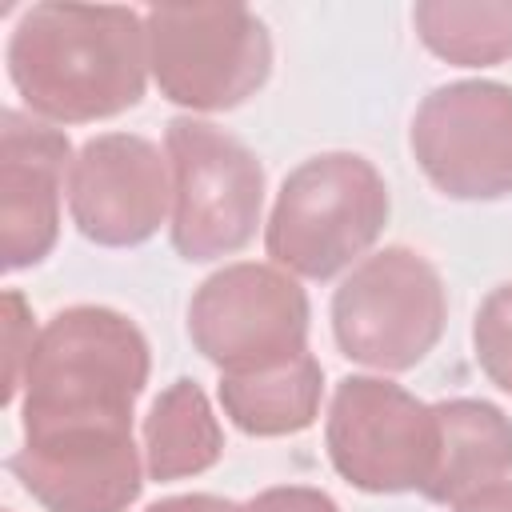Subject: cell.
Segmentation results:
<instances>
[{"mask_svg": "<svg viewBox=\"0 0 512 512\" xmlns=\"http://www.w3.org/2000/svg\"><path fill=\"white\" fill-rule=\"evenodd\" d=\"M188 336L224 376L280 364L308 352V296L280 268L228 264L196 288Z\"/></svg>", "mask_w": 512, "mask_h": 512, "instance_id": "8", "label": "cell"}, {"mask_svg": "<svg viewBox=\"0 0 512 512\" xmlns=\"http://www.w3.org/2000/svg\"><path fill=\"white\" fill-rule=\"evenodd\" d=\"M8 72L44 120H108L144 96V16L112 4H32L12 32Z\"/></svg>", "mask_w": 512, "mask_h": 512, "instance_id": "2", "label": "cell"}, {"mask_svg": "<svg viewBox=\"0 0 512 512\" xmlns=\"http://www.w3.org/2000/svg\"><path fill=\"white\" fill-rule=\"evenodd\" d=\"M172 180L160 148L144 136L108 132L80 148L68 176L76 228L104 248L144 244L168 216Z\"/></svg>", "mask_w": 512, "mask_h": 512, "instance_id": "10", "label": "cell"}, {"mask_svg": "<svg viewBox=\"0 0 512 512\" xmlns=\"http://www.w3.org/2000/svg\"><path fill=\"white\" fill-rule=\"evenodd\" d=\"M448 300L436 268L412 248H384L360 260L332 296V332L348 360L404 372L444 332Z\"/></svg>", "mask_w": 512, "mask_h": 512, "instance_id": "5", "label": "cell"}, {"mask_svg": "<svg viewBox=\"0 0 512 512\" xmlns=\"http://www.w3.org/2000/svg\"><path fill=\"white\" fill-rule=\"evenodd\" d=\"M472 344L484 376L512 392V284H500L476 312L472 324Z\"/></svg>", "mask_w": 512, "mask_h": 512, "instance_id": "16", "label": "cell"}, {"mask_svg": "<svg viewBox=\"0 0 512 512\" xmlns=\"http://www.w3.org/2000/svg\"><path fill=\"white\" fill-rule=\"evenodd\" d=\"M440 424L436 472L424 488L436 504H460L512 472V420L488 400L432 404Z\"/></svg>", "mask_w": 512, "mask_h": 512, "instance_id": "12", "label": "cell"}, {"mask_svg": "<svg viewBox=\"0 0 512 512\" xmlns=\"http://www.w3.org/2000/svg\"><path fill=\"white\" fill-rule=\"evenodd\" d=\"M456 512H512V484L500 480V484H492V488L460 500Z\"/></svg>", "mask_w": 512, "mask_h": 512, "instance_id": "20", "label": "cell"}, {"mask_svg": "<svg viewBox=\"0 0 512 512\" xmlns=\"http://www.w3.org/2000/svg\"><path fill=\"white\" fill-rule=\"evenodd\" d=\"M172 164V244L184 260L240 252L260 224V160L208 120L180 116L168 124Z\"/></svg>", "mask_w": 512, "mask_h": 512, "instance_id": "6", "label": "cell"}, {"mask_svg": "<svg viewBox=\"0 0 512 512\" xmlns=\"http://www.w3.org/2000/svg\"><path fill=\"white\" fill-rule=\"evenodd\" d=\"M68 136L16 108L0 116V252L4 268L40 264L60 232Z\"/></svg>", "mask_w": 512, "mask_h": 512, "instance_id": "11", "label": "cell"}, {"mask_svg": "<svg viewBox=\"0 0 512 512\" xmlns=\"http://www.w3.org/2000/svg\"><path fill=\"white\" fill-rule=\"evenodd\" d=\"M388 220L380 172L352 152L304 160L280 188L268 220V256L308 280H328L364 256Z\"/></svg>", "mask_w": 512, "mask_h": 512, "instance_id": "3", "label": "cell"}, {"mask_svg": "<svg viewBox=\"0 0 512 512\" xmlns=\"http://www.w3.org/2000/svg\"><path fill=\"white\" fill-rule=\"evenodd\" d=\"M332 468L364 492H424L436 472V408L376 376H348L328 408Z\"/></svg>", "mask_w": 512, "mask_h": 512, "instance_id": "7", "label": "cell"}, {"mask_svg": "<svg viewBox=\"0 0 512 512\" xmlns=\"http://www.w3.org/2000/svg\"><path fill=\"white\" fill-rule=\"evenodd\" d=\"M148 340L112 308L56 312L24 372V444L8 460L48 512H124L140 496L132 408L148 384Z\"/></svg>", "mask_w": 512, "mask_h": 512, "instance_id": "1", "label": "cell"}, {"mask_svg": "<svg viewBox=\"0 0 512 512\" xmlns=\"http://www.w3.org/2000/svg\"><path fill=\"white\" fill-rule=\"evenodd\" d=\"M412 152L424 176L456 200L512 192V88L496 80L444 84L416 108Z\"/></svg>", "mask_w": 512, "mask_h": 512, "instance_id": "9", "label": "cell"}, {"mask_svg": "<svg viewBox=\"0 0 512 512\" xmlns=\"http://www.w3.org/2000/svg\"><path fill=\"white\" fill-rule=\"evenodd\" d=\"M240 512H340L332 496H324L320 488H300V484H288V488H268L260 492L256 500H248Z\"/></svg>", "mask_w": 512, "mask_h": 512, "instance_id": "18", "label": "cell"}, {"mask_svg": "<svg viewBox=\"0 0 512 512\" xmlns=\"http://www.w3.org/2000/svg\"><path fill=\"white\" fill-rule=\"evenodd\" d=\"M412 20L448 64L484 68L512 56V0H420Z\"/></svg>", "mask_w": 512, "mask_h": 512, "instance_id": "15", "label": "cell"}, {"mask_svg": "<svg viewBox=\"0 0 512 512\" xmlns=\"http://www.w3.org/2000/svg\"><path fill=\"white\" fill-rule=\"evenodd\" d=\"M148 68L172 104L224 112L272 72V40L244 4H160L144 12Z\"/></svg>", "mask_w": 512, "mask_h": 512, "instance_id": "4", "label": "cell"}, {"mask_svg": "<svg viewBox=\"0 0 512 512\" xmlns=\"http://www.w3.org/2000/svg\"><path fill=\"white\" fill-rule=\"evenodd\" d=\"M144 452L152 480H184L220 460L224 432L200 384L176 380L156 396L144 416Z\"/></svg>", "mask_w": 512, "mask_h": 512, "instance_id": "14", "label": "cell"}, {"mask_svg": "<svg viewBox=\"0 0 512 512\" xmlns=\"http://www.w3.org/2000/svg\"><path fill=\"white\" fill-rule=\"evenodd\" d=\"M144 512H240V504L220 500V496H172V500H160Z\"/></svg>", "mask_w": 512, "mask_h": 512, "instance_id": "19", "label": "cell"}, {"mask_svg": "<svg viewBox=\"0 0 512 512\" xmlns=\"http://www.w3.org/2000/svg\"><path fill=\"white\" fill-rule=\"evenodd\" d=\"M320 392H324V372L312 352H300L292 360L256 372L220 376V404L228 420L248 436L304 432L320 412Z\"/></svg>", "mask_w": 512, "mask_h": 512, "instance_id": "13", "label": "cell"}, {"mask_svg": "<svg viewBox=\"0 0 512 512\" xmlns=\"http://www.w3.org/2000/svg\"><path fill=\"white\" fill-rule=\"evenodd\" d=\"M4 328H8V380H4V404H16L20 396V384H24V372H28V360H32V348H36V328H32V316H28V304L16 288L4 292Z\"/></svg>", "mask_w": 512, "mask_h": 512, "instance_id": "17", "label": "cell"}]
</instances>
